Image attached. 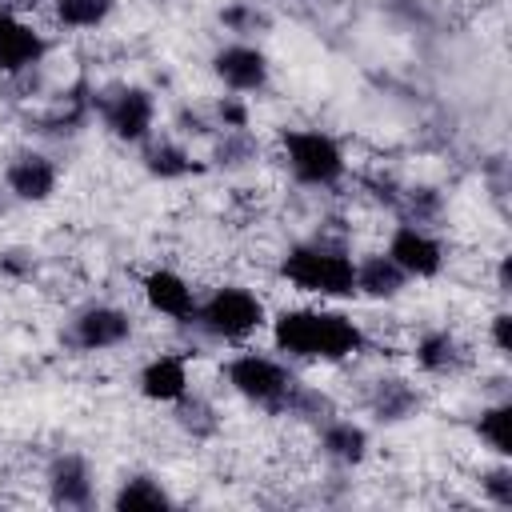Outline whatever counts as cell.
I'll use <instances>...</instances> for the list:
<instances>
[{"label":"cell","instance_id":"14","mask_svg":"<svg viewBox=\"0 0 512 512\" xmlns=\"http://www.w3.org/2000/svg\"><path fill=\"white\" fill-rule=\"evenodd\" d=\"M140 392L156 404H172L188 396V368L180 356H156L140 372Z\"/></svg>","mask_w":512,"mask_h":512},{"label":"cell","instance_id":"5","mask_svg":"<svg viewBox=\"0 0 512 512\" xmlns=\"http://www.w3.org/2000/svg\"><path fill=\"white\" fill-rule=\"evenodd\" d=\"M284 152H288V168L304 184H336L344 176V152L324 132H312V128L284 132Z\"/></svg>","mask_w":512,"mask_h":512},{"label":"cell","instance_id":"2","mask_svg":"<svg viewBox=\"0 0 512 512\" xmlns=\"http://www.w3.org/2000/svg\"><path fill=\"white\" fill-rule=\"evenodd\" d=\"M280 272L300 292H320V296H352L356 292V264L340 248L300 244L284 256Z\"/></svg>","mask_w":512,"mask_h":512},{"label":"cell","instance_id":"18","mask_svg":"<svg viewBox=\"0 0 512 512\" xmlns=\"http://www.w3.org/2000/svg\"><path fill=\"white\" fill-rule=\"evenodd\" d=\"M416 360H420V368H428V372H452V368L464 360V352H460L456 336H448V332H428V336L416 344Z\"/></svg>","mask_w":512,"mask_h":512},{"label":"cell","instance_id":"8","mask_svg":"<svg viewBox=\"0 0 512 512\" xmlns=\"http://www.w3.org/2000/svg\"><path fill=\"white\" fill-rule=\"evenodd\" d=\"M212 72L236 92H256L268 84V56L252 44H228L212 56Z\"/></svg>","mask_w":512,"mask_h":512},{"label":"cell","instance_id":"20","mask_svg":"<svg viewBox=\"0 0 512 512\" xmlns=\"http://www.w3.org/2000/svg\"><path fill=\"white\" fill-rule=\"evenodd\" d=\"M112 12V0H56V20L68 28H96Z\"/></svg>","mask_w":512,"mask_h":512},{"label":"cell","instance_id":"24","mask_svg":"<svg viewBox=\"0 0 512 512\" xmlns=\"http://www.w3.org/2000/svg\"><path fill=\"white\" fill-rule=\"evenodd\" d=\"M492 340H496L500 356H508V352H512V316H508V312H500V316L492 320Z\"/></svg>","mask_w":512,"mask_h":512},{"label":"cell","instance_id":"6","mask_svg":"<svg viewBox=\"0 0 512 512\" xmlns=\"http://www.w3.org/2000/svg\"><path fill=\"white\" fill-rule=\"evenodd\" d=\"M132 336V320L112 308V304H96V308H84L76 320H72V344L84 348V352H104V348H116Z\"/></svg>","mask_w":512,"mask_h":512},{"label":"cell","instance_id":"21","mask_svg":"<svg viewBox=\"0 0 512 512\" xmlns=\"http://www.w3.org/2000/svg\"><path fill=\"white\" fill-rule=\"evenodd\" d=\"M372 408H376L380 420H404L416 408V392L404 388L400 380H384L380 392H376V400H372Z\"/></svg>","mask_w":512,"mask_h":512},{"label":"cell","instance_id":"25","mask_svg":"<svg viewBox=\"0 0 512 512\" xmlns=\"http://www.w3.org/2000/svg\"><path fill=\"white\" fill-rule=\"evenodd\" d=\"M0 24H4V12H0Z\"/></svg>","mask_w":512,"mask_h":512},{"label":"cell","instance_id":"22","mask_svg":"<svg viewBox=\"0 0 512 512\" xmlns=\"http://www.w3.org/2000/svg\"><path fill=\"white\" fill-rule=\"evenodd\" d=\"M144 164H148V172H152V176H160V180L184 176V172L192 168L188 152H184V148H176V144H156V148H148Z\"/></svg>","mask_w":512,"mask_h":512},{"label":"cell","instance_id":"16","mask_svg":"<svg viewBox=\"0 0 512 512\" xmlns=\"http://www.w3.org/2000/svg\"><path fill=\"white\" fill-rule=\"evenodd\" d=\"M320 444H324V452H328L332 460H340V464H360L364 452H368V436H364V428L352 424V420H332V424L324 428Z\"/></svg>","mask_w":512,"mask_h":512},{"label":"cell","instance_id":"17","mask_svg":"<svg viewBox=\"0 0 512 512\" xmlns=\"http://www.w3.org/2000/svg\"><path fill=\"white\" fill-rule=\"evenodd\" d=\"M120 512H136V508H172V496L164 492V484L160 480H152V476H132V480H124L120 484V492H116V500H112Z\"/></svg>","mask_w":512,"mask_h":512},{"label":"cell","instance_id":"23","mask_svg":"<svg viewBox=\"0 0 512 512\" xmlns=\"http://www.w3.org/2000/svg\"><path fill=\"white\" fill-rule=\"evenodd\" d=\"M484 492L492 496V504H500V508H512V472H508V468H496V472H488V476H484Z\"/></svg>","mask_w":512,"mask_h":512},{"label":"cell","instance_id":"12","mask_svg":"<svg viewBox=\"0 0 512 512\" xmlns=\"http://www.w3.org/2000/svg\"><path fill=\"white\" fill-rule=\"evenodd\" d=\"M144 296L160 316H172V320H192L196 316V296H192L188 280L168 272V268H156V272L144 276Z\"/></svg>","mask_w":512,"mask_h":512},{"label":"cell","instance_id":"1","mask_svg":"<svg viewBox=\"0 0 512 512\" xmlns=\"http://www.w3.org/2000/svg\"><path fill=\"white\" fill-rule=\"evenodd\" d=\"M276 348L288 356H304V360H344L352 352H360L364 332L340 316V312H308V308H292L276 316Z\"/></svg>","mask_w":512,"mask_h":512},{"label":"cell","instance_id":"4","mask_svg":"<svg viewBox=\"0 0 512 512\" xmlns=\"http://www.w3.org/2000/svg\"><path fill=\"white\" fill-rule=\"evenodd\" d=\"M208 336H220V340H240L248 336L252 328H260L264 320V304L248 292V288H216L204 304H196V316H192Z\"/></svg>","mask_w":512,"mask_h":512},{"label":"cell","instance_id":"15","mask_svg":"<svg viewBox=\"0 0 512 512\" xmlns=\"http://www.w3.org/2000/svg\"><path fill=\"white\" fill-rule=\"evenodd\" d=\"M404 280L408 276L400 272V264L392 256H368V260L356 264V292H364V296L388 300V296H396L404 288Z\"/></svg>","mask_w":512,"mask_h":512},{"label":"cell","instance_id":"11","mask_svg":"<svg viewBox=\"0 0 512 512\" xmlns=\"http://www.w3.org/2000/svg\"><path fill=\"white\" fill-rule=\"evenodd\" d=\"M48 496L60 508H84L92 500V472H88V464L80 456H72V452L56 456L52 468H48Z\"/></svg>","mask_w":512,"mask_h":512},{"label":"cell","instance_id":"19","mask_svg":"<svg viewBox=\"0 0 512 512\" xmlns=\"http://www.w3.org/2000/svg\"><path fill=\"white\" fill-rule=\"evenodd\" d=\"M476 432H480V440H484L496 456H512V408H508V404L484 408Z\"/></svg>","mask_w":512,"mask_h":512},{"label":"cell","instance_id":"3","mask_svg":"<svg viewBox=\"0 0 512 512\" xmlns=\"http://www.w3.org/2000/svg\"><path fill=\"white\" fill-rule=\"evenodd\" d=\"M228 384L252 400V404H264V408H292L300 384L268 356H256V352H244L228 364Z\"/></svg>","mask_w":512,"mask_h":512},{"label":"cell","instance_id":"10","mask_svg":"<svg viewBox=\"0 0 512 512\" xmlns=\"http://www.w3.org/2000/svg\"><path fill=\"white\" fill-rule=\"evenodd\" d=\"M4 180L20 200H48L52 188H56V164L40 152H16L8 160Z\"/></svg>","mask_w":512,"mask_h":512},{"label":"cell","instance_id":"7","mask_svg":"<svg viewBox=\"0 0 512 512\" xmlns=\"http://www.w3.org/2000/svg\"><path fill=\"white\" fill-rule=\"evenodd\" d=\"M388 256L400 264L404 276H436L444 268V248L416 224H400L388 240Z\"/></svg>","mask_w":512,"mask_h":512},{"label":"cell","instance_id":"13","mask_svg":"<svg viewBox=\"0 0 512 512\" xmlns=\"http://www.w3.org/2000/svg\"><path fill=\"white\" fill-rule=\"evenodd\" d=\"M40 56H44V36L32 24L4 16V24H0V72H24Z\"/></svg>","mask_w":512,"mask_h":512},{"label":"cell","instance_id":"9","mask_svg":"<svg viewBox=\"0 0 512 512\" xmlns=\"http://www.w3.org/2000/svg\"><path fill=\"white\" fill-rule=\"evenodd\" d=\"M152 116H156V104L144 88H120L104 104V124L120 140H144L148 128H152Z\"/></svg>","mask_w":512,"mask_h":512}]
</instances>
